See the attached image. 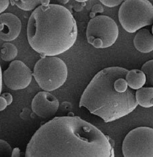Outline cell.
I'll return each instance as SVG.
<instances>
[{
  "label": "cell",
  "instance_id": "cell-20",
  "mask_svg": "<svg viewBox=\"0 0 153 157\" xmlns=\"http://www.w3.org/2000/svg\"><path fill=\"white\" fill-rule=\"evenodd\" d=\"M2 96L5 98L6 101H7V103H8V105H11L13 102V97L11 95V94H10L8 93H3L2 94Z\"/></svg>",
  "mask_w": 153,
  "mask_h": 157
},
{
  "label": "cell",
  "instance_id": "cell-9",
  "mask_svg": "<svg viewBox=\"0 0 153 157\" xmlns=\"http://www.w3.org/2000/svg\"><path fill=\"white\" fill-rule=\"evenodd\" d=\"M59 107L57 98L48 91L37 93L32 101V110L39 117L49 118L55 115Z\"/></svg>",
  "mask_w": 153,
  "mask_h": 157
},
{
  "label": "cell",
  "instance_id": "cell-8",
  "mask_svg": "<svg viewBox=\"0 0 153 157\" xmlns=\"http://www.w3.org/2000/svg\"><path fill=\"white\" fill-rule=\"evenodd\" d=\"M6 86L12 90H22L27 88L32 81L33 73L26 65L20 60L10 63L8 68L2 74Z\"/></svg>",
  "mask_w": 153,
  "mask_h": 157
},
{
  "label": "cell",
  "instance_id": "cell-11",
  "mask_svg": "<svg viewBox=\"0 0 153 157\" xmlns=\"http://www.w3.org/2000/svg\"><path fill=\"white\" fill-rule=\"evenodd\" d=\"M134 45L137 51L142 53H148L153 51V35L148 29L138 30L134 39Z\"/></svg>",
  "mask_w": 153,
  "mask_h": 157
},
{
  "label": "cell",
  "instance_id": "cell-14",
  "mask_svg": "<svg viewBox=\"0 0 153 157\" xmlns=\"http://www.w3.org/2000/svg\"><path fill=\"white\" fill-rule=\"evenodd\" d=\"M17 55H18V49L13 44L7 42L2 45L1 49V57L3 61H13L16 57Z\"/></svg>",
  "mask_w": 153,
  "mask_h": 157
},
{
  "label": "cell",
  "instance_id": "cell-5",
  "mask_svg": "<svg viewBox=\"0 0 153 157\" xmlns=\"http://www.w3.org/2000/svg\"><path fill=\"white\" fill-rule=\"evenodd\" d=\"M119 20L125 31L134 33L153 22V6L148 0H125L119 10Z\"/></svg>",
  "mask_w": 153,
  "mask_h": 157
},
{
  "label": "cell",
  "instance_id": "cell-7",
  "mask_svg": "<svg viewBox=\"0 0 153 157\" xmlns=\"http://www.w3.org/2000/svg\"><path fill=\"white\" fill-rule=\"evenodd\" d=\"M122 152L125 157H153V128L131 130L124 140Z\"/></svg>",
  "mask_w": 153,
  "mask_h": 157
},
{
  "label": "cell",
  "instance_id": "cell-1",
  "mask_svg": "<svg viewBox=\"0 0 153 157\" xmlns=\"http://www.w3.org/2000/svg\"><path fill=\"white\" fill-rule=\"evenodd\" d=\"M26 157H112L109 140L77 116L53 118L43 124L26 146Z\"/></svg>",
  "mask_w": 153,
  "mask_h": 157
},
{
  "label": "cell",
  "instance_id": "cell-27",
  "mask_svg": "<svg viewBox=\"0 0 153 157\" xmlns=\"http://www.w3.org/2000/svg\"><path fill=\"white\" fill-rule=\"evenodd\" d=\"M152 35H153V26L152 27Z\"/></svg>",
  "mask_w": 153,
  "mask_h": 157
},
{
  "label": "cell",
  "instance_id": "cell-22",
  "mask_svg": "<svg viewBox=\"0 0 153 157\" xmlns=\"http://www.w3.org/2000/svg\"><path fill=\"white\" fill-rule=\"evenodd\" d=\"M92 11L94 12H103V8L101 5H95L93 9H92Z\"/></svg>",
  "mask_w": 153,
  "mask_h": 157
},
{
  "label": "cell",
  "instance_id": "cell-26",
  "mask_svg": "<svg viewBox=\"0 0 153 157\" xmlns=\"http://www.w3.org/2000/svg\"><path fill=\"white\" fill-rule=\"evenodd\" d=\"M75 1H76V2H78L82 3V2H86L88 1V0H75Z\"/></svg>",
  "mask_w": 153,
  "mask_h": 157
},
{
  "label": "cell",
  "instance_id": "cell-10",
  "mask_svg": "<svg viewBox=\"0 0 153 157\" xmlns=\"http://www.w3.org/2000/svg\"><path fill=\"white\" fill-rule=\"evenodd\" d=\"M22 29L20 20L12 13L0 14V39L6 42L12 41L20 35Z\"/></svg>",
  "mask_w": 153,
  "mask_h": 157
},
{
  "label": "cell",
  "instance_id": "cell-25",
  "mask_svg": "<svg viewBox=\"0 0 153 157\" xmlns=\"http://www.w3.org/2000/svg\"><path fill=\"white\" fill-rule=\"evenodd\" d=\"M57 1L60 2L61 3H62V4H66L67 3H68L70 0H57Z\"/></svg>",
  "mask_w": 153,
  "mask_h": 157
},
{
  "label": "cell",
  "instance_id": "cell-6",
  "mask_svg": "<svg viewBox=\"0 0 153 157\" xmlns=\"http://www.w3.org/2000/svg\"><path fill=\"white\" fill-rule=\"evenodd\" d=\"M119 29L116 22L107 16H97L88 24L86 38L88 43L97 49H105L116 42Z\"/></svg>",
  "mask_w": 153,
  "mask_h": 157
},
{
  "label": "cell",
  "instance_id": "cell-13",
  "mask_svg": "<svg viewBox=\"0 0 153 157\" xmlns=\"http://www.w3.org/2000/svg\"><path fill=\"white\" fill-rule=\"evenodd\" d=\"M135 95L138 105L144 108L153 107V87H142L137 90Z\"/></svg>",
  "mask_w": 153,
  "mask_h": 157
},
{
  "label": "cell",
  "instance_id": "cell-12",
  "mask_svg": "<svg viewBox=\"0 0 153 157\" xmlns=\"http://www.w3.org/2000/svg\"><path fill=\"white\" fill-rule=\"evenodd\" d=\"M125 80L129 87L133 90H138L145 84L147 77L145 74L140 70H132L125 75Z\"/></svg>",
  "mask_w": 153,
  "mask_h": 157
},
{
  "label": "cell",
  "instance_id": "cell-4",
  "mask_svg": "<svg viewBox=\"0 0 153 157\" xmlns=\"http://www.w3.org/2000/svg\"><path fill=\"white\" fill-rule=\"evenodd\" d=\"M33 76L43 90L52 92L58 89L66 82L67 67L65 62L59 57H44L36 63Z\"/></svg>",
  "mask_w": 153,
  "mask_h": 157
},
{
  "label": "cell",
  "instance_id": "cell-21",
  "mask_svg": "<svg viewBox=\"0 0 153 157\" xmlns=\"http://www.w3.org/2000/svg\"><path fill=\"white\" fill-rule=\"evenodd\" d=\"M8 106V103L6 99L2 96H0V111L5 110Z\"/></svg>",
  "mask_w": 153,
  "mask_h": 157
},
{
  "label": "cell",
  "instance_id": "cell-2",
  "mask_svg": "<svg viewBox=\"0 0 153 157\" xmlns=\"http://www.w3.org/2000/svg\"><path fill=\"white\" fill-rule=\"evenodd\" d=\"M128 70L121 67H109L95 75L80 98V107L105 122H111L129 115L138 103L133 89L125 80Z\"/></svg>",
  "mask_w": 153,
  "mask_h": 157
},
{
  "label": "cell",
  "instance_id": "cell-16",
  "mask_svg": "<svg viewBox=\"0 0 153 157\" xmlns=\"http://www.w3.org/2000/svg\"><path fill=\"white\" fill-rule=\"evenodd\" d=\"M141 70L146 75L148 86L153 87V59L147 61L142 66Z\"/></svg>",
  "mask_w": 153,
  "mask_h": 157
},
{
  "label": "cell",
  "instance_id": "cell-24",
  "mask_svg": "<svg viewBox=\"0 0 153 157\" xmlns=\"http://www.w3.org/2000/svg\"><path fill=\"white\" fill-rule=\"evenodd\" d=\"M2 81H3L2 71L1 66H0V94L2 93Z\"/></svg>",
  "mask_w": 153,
  "mask_h": 157
},
{
  "label": "cell",
  "instance_id": "cell-18",
  "mask_svg": "<svg viewBox=\"0 0 153 157\" xmlns=\"http://www.w3.org/2000/svg\"><path fill=\"white\" fill-rule=\"evenodd\" d=\"M125 0H100V2L108 8H114L123 3Z\"/></svg>",
  "mask_w": 153,
  "mask_h": 157
},
{
  "label": "cell",
  "instance_id": "cell-23",
  "mask_svg": "<svg viewBox=\"0 0 153 157\" xmlns=\"http://www.w3.org/2000/svg\"><path fill=\"white\" fill-rule=\"evenodd\" d=\"M20 156V149L18 148H15L13 149L12 153V157H19Z\"/></svg>",
  "mask_w": 153,
  "mask_h": 157
},
{
  "label": "cell",
  "instance_id": "cell-3",
  "mask_svg": "<svg viewBox=\"0 0 153 157\" xmlns=\"http://www.w3.org/2000/svg\"><path fill=\"white\" fill-rule=\"evenodd\" d=\"M76 20L68 10L57 4L40 5L30 15L27 38L32 48L43 56L65 53L75 43Z\"/></svg>",
  "mask_w": 153,
  "mask_h": 157
},
{
  "label": "cell",
  "instance_id": "cell-15",
  "mask_svg": "<svg viewBox=\"0 0 153 157\" xmlns=\"http://www.w3.org/2000/svg\"><path fill=\"white\" fill-rule=\"evenodd\" d=\"M12 4L25 11H30L42 4L43 0H11Z\"/></svg>",
  "mask_w": 153,
  "mask_h": 157
},
{
  "label": "cell",
  "instance_id": "cell-17",
  "mask_svg": "<svg viewBox=\"0 0 153 157\" xmlns=\"http://www.w3.org/2000/svg\"><path fill=\"white\" fill-rule=\"evenodd\" d=\"M12 148L8 142L0 140V156H12Z\"/></svg>",
  "mask_w": 153,
  "mask_h": 157
},
{
  "label": "cell",
  "instance_id": "cell-19",
  "mask_svg": "<svg viewBox=\"0 0 153 157\" xmlns=\"http://www.w3.org/2000/svg\"><path fill=\"white\" fill-rule=\"evenodd\" d=\"M10 0H0V14L8 8Z\"/></svg>",
  "mask_w": 153,
  "mask_h": 157
}]
</instances>
